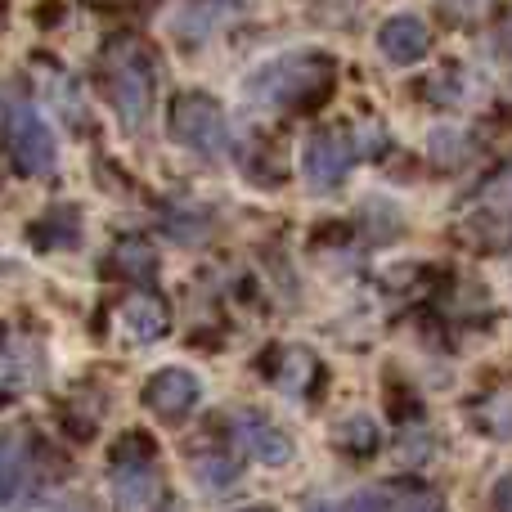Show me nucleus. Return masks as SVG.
I'll use <instances>...</instances> for the list:
<instances>
[{"mask_svg":"<svg viewBox=\"0 0 512 512\" xmlns=\"http://www.w3.org/2000/svg\"><path fill=\"white\" fill-rule=\"evenodd\" d=\"M337 81V63L319 50H292L279 59L261 63L248 81H243V95L252 108L261 113H301V108H319L333 95Z\"/></svg>","mask_w":512,"mask_h":512,"instance_id":"1","label":"nucleus"},{"mask_svg":"<svg viewBox=\"0 0 512 512\" xmlns=\"http://www.w3.org/2000/svg\"><path fill=\"white\" fill-rule=\"evenodd\" d=\"M409 512H445V504H441V499H418Z\"/></svg>","mask_w":512,"mask_h":512,"instance_id":"21","label":"nucleus"},{"mask_svg":"<svg viewBox=\"0 0 512 512\" xmlns=\"http://www.w3.org/2000/svg\"><path fill=\"white\" fill-rule=\"evenodd\" d=\"M36 490H41V454H36V436L27 427L0 436V508L23 512L32 508Z\"/></svg>","mask_w":512,"mask_h":512,"instance_id":"5","label":"nucleus"},{"mask_svg":"<svg viewBox=\"0 0 512 512\" xmlns=\"http://www.w3.org/2000/svg\"><path fill=\"white\" fill-rule=\"evenodd\" d=\"M337 512H387V495H382V490H360V495H351Z\"/></svg>","mask_w":512,"mask_h":512,"instance_id":"19","label":"nucleus"},{"mask_svg":"<svg viewBox=\"0 0 512 512\" xmlns=\"http://www.w3.org/2000/svg\"><path fill=\"white\" fill-rule=\"evenodd\" d=\"M59 512H81V508H72V504H63V508H59Z\"/></svg>","mask_w":512,"mask_h":512,"instance_id":"23","label":"nucleus"},{"mask_svg":"<svg viewBox=\"0 0 512 512\" xmlns=\"http://www.w3.org/2000/svg\"><path fill=\"white\" fill-rule=\"evenodd\" d=\"M32 378V355L18 351L14 333L9 328H0V400L18 396V387Z\"/></svg>","mask_w":512,"mask_h":512,"instance_id":"13","label":"nucleus"},{"mask_svg":"<svg viewBox=\"0 0 512 512\" xmlns=\"http://www.w3.org/2000/svg\"><path fill=\"white\" fill-rule=\"evenodd\" d=\"M427 45H432V32H427V23L414 14H396L378 27V50L387 54L391 63H418L427 54Z\"/></svg>","mask_w":512,"mask_h":512,"instance_id":"11","label":"nucleus"},{"mask_svg":"<svg viewBox=\"0 0 512 512\" xmlns=\"http://www.w3.org/2000/svg\"><path fill=\"white\" fill-rule=\"evenodd\" d=\"M477 418L486 436H512V391H490L486 405H477Z\"/></svg>","mask_w":512,"mask_h":512,"instance_id":"15","label":"nucleus"},{"mask_svg":"<svg viewBox=\"0 0 512 512\" xmlns=\"http://www.w3.org/2000/svg\"><path fill=\"white\" fill-rule=\"evenodd\" d=\"M117 324H122V333L131 337V342H158V337L171 328V306L158 297V292L140 288V292H131V297L122 301Z\"/></svg>","mask_w":512,"mask_h":512,"instance_id":"10","label":"nucleus"},{"mask_svg":"<svg viewBox=\"0 0 512 512\" xmlns=\"http://www.w3.org/2000/svg\"><path fill=\"white\" fill-rule=\"evenodd\" d=\"M113 486L126 508H144L158 495V450L149 436H122L113 450Z\"/></svg>","mask_w":512,"mask_h":512,"instance_id":"6","label":"nucleus"},{"mask_svg":"<svg viewBox=\"0 0 512 512\" xmlns=\"http://www.w3.org/2000/svg\"><path fill=\"white\" fill-rule=\"evenodd\" d=\"M351 162H355V135L342 131V126H328V131L310 135L306 149H301V176H306V185L315 194H328V189H337L346 180Z\"/></svg>","mask_w":512,"mask_h":512,"instance_id":"7","label":"nucleus"},{"mask_svg":"<svg viewBox=\"0 0 512 512\" xmlns=\"http://www.w3.org/2000/svg\"><path fill=\"white\" fill-rule=\"evenodd\" d=\"M230 436H234V445H239L243 454H252V459L265 463V468H283V463H292L288 432H279V427H274L265 414H256V409H243V414L234 418Z\"/></svg>","mask_w":512,"mask_h":512,"instance_id":"9","label":"nucleus"},{"mask_svg":"<svg viewBox=\"0 0 512 512\" xmlns=\"http://www.w3.org/2000/svg\"><path fill=\"white\" fill-rule=\"evenodd\" d=\"M490 512H512V472L499 477L495 490H490Z\"/></svg>","mask_w":512,"mask_h":512,"instance_id":"20","label":"nucleus"},{"mask_svg":"<svg viewBox=\"0 0 512 512\" xmlns=\"http://www.w3.org/2000/svg\"><path fill=\"white\" fill-rule=\"evenodd\" d=\"M243 512H274V508H243Z\"/></svg>","mask_w":512,"mask_h":512,"instance_id":"25","label":"nucleus"},{"mask_svg":"<svg viewBox=\"0 0 512 512\" xmlns=\"http://www.w3.org/2000/svg\"><path fill=\"white\" fill-rule=\"evenodd\" d=\"M77 230H81L77 212H72V207H54V212H45L41 221L27 230V239H32L41 252H50V248H72V243H77Z\"/></svg>","mask_w":512,"mask_h":512,"instance_id":"12","label":"nucleus"},{"mask_svg":"<svg viewBox=\"0 0 512 512\" xmlns=\"http://www.w3.org/2000/svg\"><path fill=\"white\" fill-rule=\"evenodd\" d=\"M504 23H508V32H504V41L512 45V9H508V14H504Z\"/></svg>","mask_w":512,"mask_h":512,"instance_id":"22","label":"nucleus"},{"mask_svg":"<svg viewBox=\"0 0 512 512\" xmlns=\"http://www.w3.org/2000/svg\"><path fill=\"white\" fill-rule=\"evenodd\" d=\"M0 131H5V149L23 176H50L54 162H59V149H54V135L41 122L32 99L23 95L0 99Z\"/></svg>","mask_w":512,"mask_h":512,"instance_id":"3","label":"nucleus"},{"mask_svg":"<svg viewBox=\"0 0 512 512\" xmlns=\"http://www.w3.org/2000/svg\"><path fill=\"white\" fill-rule=\"evenodd\" d=\"M194 472L207 486H225L239 477V463H234V454H194Z\"/></svg>","mask_w":512,"mask_h":512,"instance_id":"17","label":"nucleus"},{"mask_svg":"<svg viewBox=\"0 0 512 512\" xmlns=\"http://www.w3.org/2000/svg\"><path fill=\"white\" fill-rule=\"evenodd\" d=\"M108 99H113V113L126 131H140L153 113V95H158V68H153L149 50L140 41H122L108 54Z\"/></svg>","mask_w":512,"mask_h":512,"instance_id":"2","label":"nucleus"},{"mask_svg":"<svg viewBox=\"0 0 512 512\" xmlns=\"http://www.w3.org/2000/svg\"><path fill=\"white\" fill-rule=\"evenodd\" d=\"M378 423L373 418H364V414H355V418H346L342 427L333 432V441H337V450H346V454H369V450H378Z\"/></svg>","mask_w":512,"mask_h":512,"instance_id":"14","label":"nucleus"},{"mask_svg":"<svg viewBox=\"0 0 512 512\" xmlns=\"http://www.w3.org/2000/svg\"><path fill=\"white\" fill-rule=\"evenodd\" d=\"M454 140H459V131H436L432 144H427V149H432V158L441 162V167H459V162H468L472 149H477V144H454Z\"/></svg>","mask_w":512,"mask_h":512,"instance_id":"18","label":"nucleus"},{"mask_svg":"<svg viewBox=\"0 0 512 512\" xmlns=\"http://www.w3.org/2000/svg\"><path fill=\"white\" fill-rule=\"evenodd\" d=\"M171 135L176 144H185L198 158H221L230 149V122H225V108L216 104L203 90H185V95L171 104Z\"/></svg>","mask_w":512,"mask_h":512,"instance_id":"4","label":"nucleus"},{"mask_svg":"<svg viewBox=\"0 0 512 512\" xmlns=\"http://www.w3.org/2000/svg\"><path fill=\"white\" fill-rule=\"evenodd\" d=\"M117 265H122L126 274H131V279H149L153 270H158V256H153V248L149 243H122V248H117Z\"/></svg>","mask_w":512,"mask_h":512,"instance_id":"16","label":"nucleus"},{"mask_svg":"<svg viewBox=\"0 0 512 512\" xmlns=\"http://www.w3.org/2000/svg\"><path fill=\"white\" fill-rule=\"evenodd\" d=\"M306 512H328V508H319V504H310V508H306Z\"/></svg>","mask_w":512,"mask_h":512,"instance_id":"24","label":"nucleus"},{"mask_svg":"<svg viewBox=\"0 0 512 512\" xmlns=\"http://www.w3.org/2000/svg\"><path fill=\"white\" fill-rule=\"evenodd\" d=\"M198 400H203V382L189 369H158L144 382V405H149V414L167 418V423L194 414Z\"/></svg>","mask_w":512,"mask_h":512,"instance_id":"8","label":"nucleus"}]
</instances>
